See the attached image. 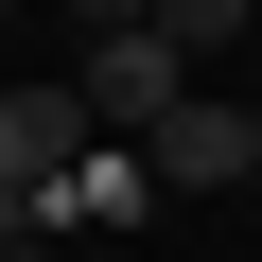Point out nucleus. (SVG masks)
I'll return each instance as SVG.
<instances>
[{
	"label": "nucleus",
	"instance_id": "obj_1",
	"mask_svg": "<svg viewBox=\"0 0 262 262\" xmlns=\"http://www.w3.org/2000/svg\"><path fill=\"white\" fill-rule=\"evenodd\" d=\"M140 158H158V192H262V88H192Z\"/></svg>",
	"mask_w": 262,
	"mask_h": 262
},
{
	"label": "nucleus",
	"instance_id": "obj_5",
	"mask_svg": "<svg viewBox=\"0 0 262 262\" xmlns=\"http://www.w3.org/2000/svg\"><path fill=\"white\" fill-rule=\"evenodd\" d=\"M53 18H70V53H105V35H158L175 0H53Z\"/></svg>",
	"mask_w": 262,
	"mask_h": 262
},
{
	"label": "nucleus",
	"instance_id": "obj_3",
	"mask_svg": "<svg viewBox=\"0 0 262 262\" xmlns=\"http://www.w3.org/2000/svg\"><path fill=\"white\" fill-rule=\"evenodd\" d=\"M140 210H158V158H140V140H105V158L53 192V227H140Z\"/></svg>",
	"mask_w": 262,
	"mask_h": 262
},
{
	"label": "nucleus",
	"instance_id": "obj_4",
	"mask_svg": "<svg viewBox=\"0 0 262 262\" xmlns=\"http://www.w3.org/2000/svg\"><path fill=\"white\" fill-rule=\"evenodd\" d=\"M158 35H175L192 70H210V53H262V0H175V18H158Z\"/></svg>",
	"mask_w": 262,
	"mask_h": 262
},
{
	"label": "nucleus",
	"instance_id": "obj_2",
	"mask_svg": "<svg viewBox=\"0 0 262 262\" xmlns=\"http://www.w3.org/2000/svg\"><path fill=\"white\" fill-rule=\"evenodd\" d=\"M70 88H88L105 140H158V122L192 105V53H175V35H105V53H70Z\"/></svg>",
	"mask_w": 262,
	"mask_h": 262
}]
</instances>
